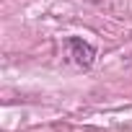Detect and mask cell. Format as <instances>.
Here are the masks:
<instances>
[{"mask_svg": "<svg viewBox=\"0 0 132 132\" xmlns=\"http://www.w3.org/2000/svg\"><path fill=\"white\" fill-rule=\"evenodd\" d=\"M65 47H68V57L78 65V68H91L93 60H96V47L83 42L80 36H70L68 42H65Z\"/></svg>", "mask_w": 132, "mask_h": 132, "instance_id": "1", "label": "cell"}]
</instances>
